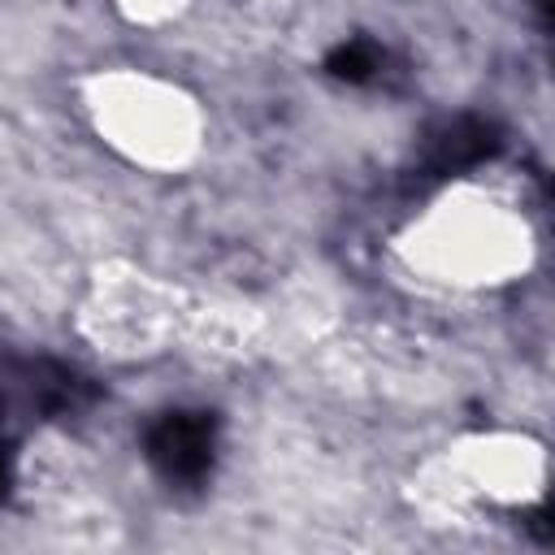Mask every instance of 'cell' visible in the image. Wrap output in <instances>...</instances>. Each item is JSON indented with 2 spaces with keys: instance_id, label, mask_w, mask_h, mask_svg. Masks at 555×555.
Segmentation results:
<instances>
[{
  "instance_id": "obj_1",
  "label": "cell",
  "mask_w": 555,
  "mask_h": 555,
  "mask_svg": "<svg viewBox=\"0 0 555 555\" xmlns=\"http://www.w3.org/2000/svg\"><path fill=\"white\" fill-rule=\"evenodd\" d=\"M217 425L204 412H165L147 429V460L169 481H199L212 468Z\"/></svg>"
},
{
  "instance_id": "obj_2",
  "label": "cell",
  "mask_w": 555,
  "mask_h": 555,
  "mask_svg": "<svg viewBox=\"0 0 555 555\" xmlns=\"http://www.w3.org/2000/svg\"><path fill=\"white\" fill-rule=\"evenodd\" d=\"M499 152V126L486 117H451L425 139V169L429 173H455L490 160Z\"/></svg>"
},
{
  "instance_id": "obj_3",
  "label": "cell",
  "mask_w": 555,
  "mask_h": 555,
  "mask_svg": "<svg viewBox=\"0 0 555 555\" xmlns=\"http://www.w3.org/2000/svg\"><path fill=\"white\" fill-rule=\"evenodd\" d=\"M325 69L343 82H369L377 69H382V52L364 39H351V43H338L330 56H325Z\"/></svg>"
},
{
  "instance_id": "obj_4",
  "label": "cell",
  "mask_w": 555,
  "mask_h": 555,
  "mask_svg": "<svg viewBox=\"0 0 555 555\" xmlns=\"http://www.w3.org/2000/svg\"><path fill=\"white\" fill-rule=\"evenodd\" d=\"M4 490H9V455L0 447V499H4Z\"/></svg>"
}]
</instances>
